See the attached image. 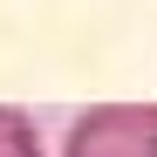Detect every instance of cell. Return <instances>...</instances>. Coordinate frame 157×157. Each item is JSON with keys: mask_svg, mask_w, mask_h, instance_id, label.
<instances>
[{"mask_svg": "<svg viewBox=\"0 0 157 157\" xmlns=\"http://www.w3.org/2000/svg\"><path fill=\"white\" fill-rule=\"evenodd\" d=\"M62 157H157V102H89L68 123Z\"/></svg>", "mask_w": 157, "mask_h": 157, "instance_id": "obj_1", "label": "cell"}, {"mask_svg": "<svg viewBox=\"0 0 157 157\" xmlns=\"http://www.w3.org/2000/svg\"><path fill=\"white\" fill-rule=\"evenodd\" d=\"M0 157H48L34 116H28V109H14V102H0Z\"/></svg>", "mask_w": 157, "mask_h": 157, "instance_id": "obj_2", "label": "cell"}]
</instances>
